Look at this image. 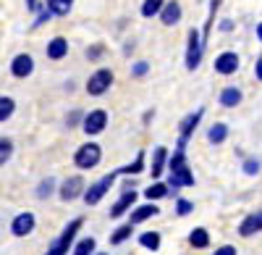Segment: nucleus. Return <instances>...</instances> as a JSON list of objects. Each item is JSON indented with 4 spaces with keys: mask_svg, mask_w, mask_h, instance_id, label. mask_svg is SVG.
<instances>
[{
    "mask_svg": "<svg viewBox=\"0 0 262 255\" xmlns=\"http://www.w3.org/2000/svg\"><path fill=\"white\" fill-rule=\"evenodd\" d=\"M189 245H191L194 250H207V247H210V231H207L205 226L191 229V231H189Z\"/></svg>",
    "mask_w": 262,
    "mask_h": 255,
    "instance_id": "nucleus-20",
    "label": "nucleus"
},
{
    "mask_svg": "<svg viewBox=\"0 0 262 255\" xmlns=\"http://www.w3.org/2000/svg\"><path fill=\"white\" fill-rule=\"evenodd\" d=\"M45 53H48L50 61H63L66 55H69V40H66V37H53V40L48 42Z\"/></svg>",
    "mask_w": 262,
    "mask_h": 255,
    "instance_id": "nucleus-17",
    "label": "nucleus"
},
{
    "mask_svg": "<svg viewBox=\"0 0 262 255\" xmlns=\"http://www.w3.org/2000/svg\"><path fill=\"white\" fill-rule=\"evenodd\" d=\"M242 171H244L247 176H257V174L262 171V163H259L257 158H244V163H242Z\"/></svg>",
    "mask_w": 262,
    "mask_h": 255,
    "instance_id": "nucleus-31",
    "label": "nucleus"
},
{
    "mask_svg": "<svg viewBox=\"0 0 262 255\" xmlns=\"http://www.w3.org/2000/svg\"><path fill=\"white\" fill-rule=\"evenodd\" d=\"M226 140H228V124L215 121L210 129H207V142H210V145H223Z\"/></svg>",
    "mask_w": 262,
    "mask_h": 255,
    "instance_id": "nucleus-21",
    "label": "nucleus"
},
{
    "mask_svg": "<svg viewBox=\"0 0 262 255\" xmlns=\"http://www.w3.org/2000/svg\"><path fill=\"white\" fill-rule=\"evenodd\" d=\"M81 226H84V219L79 216V219H74V221H69L63 226V231L53 240V245L48 247V252L45 255H66L71 247H74V242H76V234L81 231Z\"/></svg>",
    "mask_w": 262,
    "mask_h": 255,
    "instance_id": "nucleus-1",
    "label": "nucleus"
},
{
    "mask_svg": "<svg viewBox=\"0 0 262 255\" xmlns=\"http://www.w3.org/2000/svg\"><path fill=\"white\" fill-rule=\"evenodd\" d=\"M71 6H74V0H48V8L55 16H66V13L71 11Z\"/></svg>",
    "mask_w": 262,
    "mask_h": 255,
    "instance_id": "nucleus-30",
    "label": "nucleus"
},
{
    "mask_svg": "<svg viewBox=\"0 0 262 255\" xmlns=\"http://www.w3.org/2000/svg\"><path fill=\"white\" fill-rule=\"evenodd\" d=\"M202 116H205V108H196V111L186 113V116L179 121V137L191 140L194 132H196V126H200V121H202Z\"/></svg>",
    "mask_w": 262,
    "mask_h": 255,
    "instance_id": "nucleus-12",
    "label": "nucleus"
},
{
    "mask_svg": "<svg viewBox=\"0 0 262 255\" xmlns=\"http://www.w3.org/2000/svg\"><path fill=\"white\" fill-rule=\"evenodd\" d=\"M254 76H257V82H262V58H257V63H254Z\"/></svg>",
    "mask_w": 262,
    "mask_h": 255,
    "instance_id": "nucleus-37",
    "label": "nucleus"
},
{
    "mask_svg": "<svg viewBox=\"0 0 262 255\" xmlns=\"http://www.w3.org/2000/svg\"><path fill=\"white\" fill-rule=\"evenodd\" d=\"M81 121H84V113H81V111H71L69 116H66V126H69V129H74V126H81Z\"/></svg>",
    "mask_w": 262,
    "mask_h": 255,
    "instance_id": "nucleus-34",
    "label": "nucleus"
},
{
    "mask_svg": "<svg viewBox=\"0 0 262 255\" xmlns=\"http://www.w3.org/2000/svg\"><path fill=\"white\" fill-rule=\"evenodd\" d=\"M100 161H102V147L97 142H84L74 153V166L79 171H92L100 166Z\"/></svg>",
    "mask_w": 262,
    "mask_h": 255,
    "instance_id": "nucleus-2",
    "label": "nucleus"
},
{
    "mask_svg": "<svg viewBox=\"0 0 262 255\" xmlns=\"http://www.w3.org/2000/svg\"><path fill=\"white\" fill-rule=\"evenodd\" d=\"M238 66H242V58H238L233 50L221 53V55L215 58V63H212L215 74H221V76H231V74H236V71H238Z\"/></svg>",
    "mask_w": 262,
    "mask_h": 255,
    "instance_id": "nucleus-8",
    "label": "nucleus"
},
{
    "mask_svg": "<svg viewBox=\"0 0 262 255\" xmlns=\"http://www.w3.org/2000/svg\"><path fill=\"white\" fill-rule=\"evenodd\" d=\"M13 158V140L0 137V166H6Z\"/></svg>",
    "mask_w": 262,
    "mask_h": 255,
    "instance_id": "nucleus-29",
    "label": "nucleus"
},
{
    "mask_svg": "<svg viewBox=\"0 0 262 255\" xmlns=\"http://www.w3.org/2000/svg\"><path fill=\"white\" fill-rule=\"evenodd\" d=\"M238 250L233 247V245H221V247H215V252L212 255H236Z\"/></svg>",
    "mask_w": 262,
    "mask_h": 255,
    "instance_id": "nucleus-36",
    "label": "nucleus"
},
{
    "mask_svg": "<svg viewBox=\"0 0 262 255\" xmlns=\"http://www.w3.org/2000/svg\"><path fill=\"white\" fill-rule=\"evenodd\" d=\"M244 95L238 87H223L221 90V97H217V103L223 105V108H236V105H242Z\"/></svg>",
    "mask_w": 262,
    "mask_h": 255,
    "instance_id": "nucleus-19",
    "label": "nucleus"
},
{
    "mask_svg": "<svg viewBox=\"0 0 262 255\" xmlns=\"http://www.w3.org/2000/svg\"><path fill=\"white\" fill-rule=\"evenodd\" d=\"M205 45H207V42L202 40V32L200 29H189V45H186V69L189 71H194L202 63Z\"/></svg>",
    "mask_w": 262,
    "mask_h": 255,
    "instance_id": "nucleus-4",
    "label": "nucleus"
},
{
    "mask_svg": "<svg viewBox=\"0 0 262 255\" xmlns=\"http://www.w3.org/2000/svg\"><path fill=\"white\" fill-rule=\"evenodd\" d=\"M34 226H37L34 213L24 210V213H18V216L11 221V234H13V237H27V234H32V231H34Z\"/></svg>",
    "mask_w": 262,
    "mask_h": 255,
    "instance_id": "nucleus-11",
    "label": "nucleus"
},
{
    "mask_svg": "<svg viewBox=\"0 0 262 255\" xmlns=\"http://www.w3.org/2000/svg\"><path fill=\"white\" fill-rule=\"evenodd\" d=\"M257 231H262V210H254V213H247L238 224V234L242 237H254Z\"/></svg>",
    "mask_w": 262,
    "mask_h": 255,
    "instance_id": "nucleus-14",
    "label": "nucleus"
},
{
    "mask_svg": "<svg viewBox=\"0 0 262 255\" xmlns=\"http://www.w3.org/2000/svg\"><path fill=\"white\" fill-rule=\"evenodd\" d=\"M181 16H184V8H181L179 0H168V3L163 6V11H160V21L165 27H176L181 21Z\"/></svg>",
    "mask_w": 262,
    "mask_h": 255,
    "instance_id": "nucleus-16",
    "label": "nucleus"
},
{
    "mask_svg": "<svg viewBox=\"0 0 262 255\" xmlns=\"http://www.w3.org/2000/svg\"><path fill=\"white\" fill-rule=\"evenodd\" d=\"M257 40L262 42V21H259V24H257Z\"/></svg>",
    "mask_w": 262,
    "mask_h": 255,
    "instance_id": "nucleus-40",
    "label": "nucleus"
},
{
    "mask_svg": "<svg viewBox=\"0 0 262 255\" xmlns=\"http://www.w3.org/2000/svg\"><path fill=\"white\" fill-rule=\"evenodd\" d=\"M144 198H147V200H163V198H170V187H168V182H152V184L144 189Z\"/></svg>",
    "mask_w": 262,
    "mask_h": 255,
    "instance_id": "nucleus-22",
    "label": "nucleus"
},
{
    "mask_svg": "<svg viewBox=\"0 0 262 255\" xmlns=\"http://www.w3.org/2000/svg\"><path fill=\"white\" fill-rule=\"evenodd\" d=\"M147 71H149V63H147V61H137L134 66H131V76H134V79L147 76Z\"/></svg>",
    "mask_w": 262,
    "mask_h": 255,
    "instance_id": "nucleus-33",
    "label": "nucleus"
},
{
    "mask_svg": "<svg viewBox=\"0 0 262 255\" xmlns=\"http://www.w3.org/2000/svg\"><path fill=\"white\" fill-rule=\"evenodd\" d=\"M71 252L74 255H95L97 252V240L95 237H81L79 242H74Z\"/></svg>",
    "mask_w": 262,
    "mask_h": 255,
    "instance_id": "nucleus-23",
    "label": "nucleus"
},
{
    "mask_svg": "<svg viewBox=\"0 0 262 255\" xmlns=\"http://www.w3.org/2000/svg\"><path fill=\"white\" fill-rule=\"evenodd\" d=\"M105 55V45H92V48H86V58L90 61H100Z\"/></svg>",
    "mask_w": 262,
    "mask_h": 255,
    "instance_id": "nucleus-35",
    "label": "nucleus"
},
{
    "mask_svg": "<svg viewBox=\"0 0 262 255\" xmlns=\"http://www.w3.org/2000/svg\"><path fill=\"white\" fill-rule=\"evenodd\" d=\"M107 126V111L102 108H95L90 113H84V121H81V129L86 137H95V134H102Z\"/></svg>",
    "mask_w": 262,
    "mask_h": 255,
    "instance_id": "nucleus-6",
    "label": "nucleus"
},
{
    "mask_svg": "<svg viewBox=\"0 0 262 255\" xmlns=\"http://www.w3.org/2000/svg\"><path fill=\"white\" fill-rule=\"evenodd\" d=\"M137 205V189H134V184L131 187H123V192H121V198L113 203V208H111V219H121V216H126V213H131V208Z\"/></svg>",
    "mask_w": 262,
    "mask_h": 255,
    "instance_id": "nucleus-7",
    "label": "nucleus"
},
{
    "mask_svg": "<svg viewBox=\"0 0 262 255\" xmlns=\"http://www.w3.org/2000/svg\"><path fill=\"white\" fill-rule=\"evenodd\" d=\"M160 213V208L155 205V200H149V203H144V205H134V208H131V213H128V221L131 224H144L147 219H155Z\"/></svg>",
    "mask_w": 262,
    "mask_h": 255,
    "instance_id": "nucleus-13",
    "label": "nucleus"
},
{
    "mask_svg": "<svg viewBox=\"0 0 262 255\" xmlns=\"http://www.w3.org/2000/svg\"><path fill=\"white\" fill-rule=\"evenodd\" d=\"M95 255H107V252H95Z\"/></svg>",
    "mask_w": 262,
    "mask_h": 255,
    "instance_id": "nucleus-41",
    "label": "nucleus"
},
{
    "mask_svg": "<svg viewBox=\"0 0 262 255\" xmlns=\"http://www.w3.org/2000/svg\"><path fill=\"white\" fill-rule=\"evenodd\" d=\"M191 210H194V203H191V200H186V198H179V200H176V216L184 219V216L191 213Z\"/></svg>",
    "mask_w": 262,
    "mask_h": 255,
    "instance_id": "nucleus-32",
    "label": "nucleus"
},
{
    "mask_svg": "<svg viewBox=\"0 0 262 255\" xmlns=\"http://www.w3.org/2000/svg\"><path fill=\"white\" fill-rule=\"evenodd\" d=\"M84 189H86V184H84L81 176H69V179H63V184L58 189V198L63 203H71V200H76V198L84 195Z\"/></svg>",
    "mask_w": 262,
    "mask_h": 255,
    "instance_id": "nucleus-9",
    "label": "nucleus"
},
{
    "mask_svg": "<svg viewBox=\"0 0 262 255\" xmlns=\"http://www.w3.org/2000/svg\"><path fill=\"white\" fill-rule=\"evenodd\" d=\"M231 29H233V21L231 18H223L221 21V32H231Z\"/></svg>",
    "mask_w": 262,
    "mask_h": 255,
    "instance_id": "nucleus-38",
    "label": "nucleus"
},
{
    "mask_svg": "<svg viewBox=\"0 0 262 255\" xmlns=\"http://www.w3.org/2000/svg\"><path fill=\"white\" fill-rule=\"evenodd\" d=\"M131 231H134V224H121L113 234H111V245H123L126 240H131Z\"/></svg>",
    "mask_w": 262,
    "mask_h": 255,
    "instance_id": "nucleus-26",
    "label": "nucleus"
},
{
    "mask_svg": "<svg viewBox=\"0 0 262 255\" xmlns=\"http://www.w3.org/2000/svg\"><path fill=\"white\" fill-rule=\"evenodd\" d=\"M27 8H29L32 13H37V11H39V0H27Z\"/></svg>",
    "mask_w": 262,
    "mask_h": 255,
    "instance_id": "nucleus-39",
    "label": "nucleus"
},
{
    "mask_svg": "<svg viewBox=\"0 0 262 255\" xmlns=\"http://www.w3.org/2000/svg\"><path fill=\"white\" fill-rule=\"evenodd\" d=\"M11 74H13L16 79H27V76H32V74H34V58H32L29 53H18V55H13V61H11Z\"/></svg>",
    "mask_w": 262,
    "mask_h": 255,
    "instance_id": "nucleus-10",
    "label": "nucleus"
},
{
    "mask_svg": "<svg viewBox=\"0 0 262 255\" xmlns=\"http://www.w3.org/2000/svg\"><path fill=\"white\" fill-rule=\"evenodd\" d=\"M165 3H168V0H144V3H142V16H144V18L160 16V11H163Z\"/></svg>",
    "mask_w": 262,
    "mask_h": 255,
    "instance_id": "nucleus-25",
    "label": "nucleus"
},
{
    "mask_svg": "<svg viewBox=\"0 0 262 255\" xmlns=\"http://www.w3.org/2000/svg\"><path fill=\"white\" fill-rule=\"evenodd\" d=\"M55 187H58V184H55V179H53V176L42 179V182L37 184V198H39V200H48V198H53V195H55Z\"/></svg>",
    "mask_w": 262,
    "mask_h": 255,
    "instance_id": "nucleus-27",
    "label": "nucleus"
},
{
    "mask_svg": "<svg viewBox=\"0 0 262 255\" xmlns=\"http://www.w3.org/2000/svg\"><path fill=\"white\" fill-rule=\"evenodd\" d=\"M168 147H163V145H158L155 150H152V163H149V174H152V179H158V176H163V171L168 168Z\"/></svg>",
    "mask_w": 262,
    "mask_h": 255,
    "instance_id": "nucleus-15",
    "label": "nucleus"
},
{
    "mask_svg": "<svg viewBox=\"0 0 262 255\" xmlns=\"http://www.w3.org/2000/svg\"><path fill=\"white\" fill-rule=\"evenodd\" d=\"M160 231H142L139 234V245L144 247V250H149V252H158L160 250Z\"/></svg>",
    "mask_w": 262,
    "mask_h": 255,
    "instance_id": "nucleus-24",
    "label": "nucleus"
},
{
    "mask_svg": "<svg viewBox=\"0 0 262 255\" xmlns=\"http://www.w3.org/2000/svg\"><path fill=\"white\" fill-rule=\"evenodd\" d=\"M113 82H116V74L111 69H97L90 79H86V92H90L92 97H100V95H105L107 90H111Z\"/></svg>",
    "mask_w": 262,
    "mask_h": 255,
    "instance_id": "nucleus-5",
    "label": "nucleus"
},
{
    "mask_svg": "<svg viewBox=\"0 0 262 255\" xmlns=\"http://www.w3.org/2000/svg\"><path fill=\"white\" fill-rule=\"evenodd\" d=\"M16 111V100L13 97H6V95H0V124L8 121Z\"/></svg>",
    "mask_w": 262,
    "mask_h": 255,
    "instance_id": "nucleus-28",
    "label": "nucleus"
},
{
    "mask_svg": "<svg viewBox=\"0 0 262 255\" xmlns=\"http://www.w3.org/2000/svg\"><path fill=\"white\" fill-rule=\"evenodd\" d=\"M116 176H121V174H118V168H116L113 174H105V176H100L95 184H90V187L84 189L81 200H84L86 205H97V203H100V200L107 195V189H111V187L116 184Z\"/></svg>",
    "mask_w": 262,
    "mask_h": 255,
    "instance_id": "nucleus-3",
    "label": "nucleus"
},
{
    "mask_svg": "<svg viewBox=\"0 0 262 255\" xmlns=\"http://www.w3.org/2000/svg\"><path fill=\"white\" fill-rule=\"evenodd\" d=\"M144 168H147V153H144V150H139L134 161L118 168V174H121V176H137V174H142V171H144Z\"/></svg>",
    "mask_w": 262,
    "mask_h": 255,
    "instance_id": "nucleus-18",
    "label": "nucleus"
}]
</instances>
